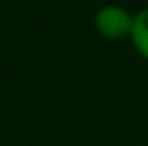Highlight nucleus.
<instances>
[{
    "label": "nucleus",
    "mask_w": 148,
    "mask_h": 146,
    "mask_svg": "<svg viewBox=\"0 0 148 146\" xmlns=\"http://www.w3.org/2000/svg\"><path fill=\"white\" fill-rule=\"evenodd\" d=\"M130 40L136 52L148 60V6L140 8L134 14V24H132V32H130Z\"/></svg>",
    "instance_id": "f03ea898"
},
{
    "label": "nucleus",
    "mask_w": 148,
    "mask_h": 146,
    "mask_svg": "<svg viewBox=\"0 0 148 146\" xmlns=\"http://www.w3.org/2000/svg\"><path fill=\"white\" fill-rule=\"evenodd\" d=\"M134 24V14H130L124 6L106 4L96 10L94 14V28L100 36L108 40H120L130 36Z\"/></svg>",
    "instance_id": "f257e3e1"
}]
</instances>
